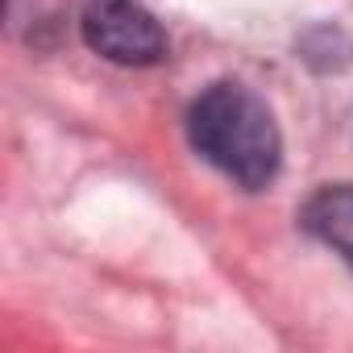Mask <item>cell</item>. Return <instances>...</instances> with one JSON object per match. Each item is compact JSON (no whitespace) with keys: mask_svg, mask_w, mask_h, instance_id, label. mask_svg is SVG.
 I'll use <instances>...</instances> for the list:
<instances>
[{"mask_svg":"<svg viewBox=\"0 0 353 353\" xmlns=\"http://www.w3.org/2000/svg\"><path fill=\"white\" fill-rule=\"evenodd\" d=\"M188 137L204 162L245 192L274 183L283 162V133L270 104L245 83H212L188 108Z\"/></svg>","mask_w":353,"mask_h":353,"instance_id":"6da1fadb","label":"cell"},{"mask_svg":"<svg viewBox=\"0 0 353 353\" xmlns=\"http://www.w3.org/2000/svg\"><path fill=\"white\" fill-rule=\"evenodd\" d=\"M79 34L92 54L117 67H158L170 54L166 30L137 0H92L79 17Z\"/></svg>","mask_w":353,"mask_h":353,"instance_id":"7a4b0ae2","label":"cell"},{"mask_svg":"<svg viewBox=\"0 0 353 353\" xmlns=\"http://www.w3.org/2000/svg\"><path fill=\"white\" fill-rule=\"evenodd\" d=\"M299 225L353 270V183H328L312 192L299 212Z\"/></svg>","mask_w":353,"mask_h":353,"instance_id":"3957f363","label":"cell"}]
</instances>
